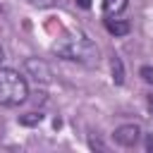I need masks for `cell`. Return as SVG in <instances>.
<instances>
[{
  "label": "cell",
  "mask_w": 153,
  "mask_h": 153,
  "mask_svg": "<svg viewBox=\"0 0 153 153\" xmlns=\"http://www.w3.org/2000/svg\"><path fill=\"white\" fill-rule=\"evenodd\" d=\"M53 53H57L65 60H74V62H81L88 67L98 65V48L81 31H72V33L62 36L57 43H53Z\"/></svg>",
  "instance_id": "cell-1"
},
{
  "label": "cell",
  "mask_w": 153,
  "mask_h": 153,
  "mask_svg": "<svg viewBox=\"0 0 153 153\" xmlns=\"http://www.w3.org/2000/svg\"><path fill=\"white\" fill-rule=\"evenodd\" d=\"M29 98V84L26 79L10 67L0 69V105L5 108H17Z\"/></svg>",
  "instance_id": "cell-2"
},
{
  "label": "cell",
  "mask_w": 153,
  "mask_h": 153,
  "mask_svg": "<svg viewBox=\"0 0 153 153\" xmlns=\"http://www.w3.org/2000/svg\"><path fill=\"white\" fill-rule=\"evenodd\" d=\"M112 136H115V141H117L120 146L131 148V146H136V141L141 139V129H139L136 124H122V127L115 129Z\"/></svg>",
  "instance_id": "cell-3"
},
{
  "label": "cell",
  "mask_w": 153,
  "mask_h": 153,
  "mask_svg": "<svg viewBox=\"0 0 153 153\" xmlns=\"http://www.w3.org/2000/svg\"><path fill=\"white\" fill-rule=\"evenodd\" d=\"M24 67H26V72H31V76H33L36 81H43V84L50 81V69H48V65H45L43 60L29 57V60L24 62Z\"/></svg>",
  "instance_id": "cell-4"
},
{
  "label": "cell",
  "mask_w": 153,
  "mask_h": 153,
  "mask_svg": "<svg viewBox=\"0 0 153 153\" xmlns=\"http://www.w3.org/2000/svg\"><path fill=\"white\" fill-rule=\"evenodd\" d=\"M105 29L115 36H124L129 33V24L127 22H117V19H105Z\"/></svg>",
  "instance_id": "cell-5"
},
{
  "label": "cell",
  "mask_w": 153,
  "mask_h": 153,
  "mask_svg": "<svg viewBox=\"0 0 153 153\" xmlns=\"http://www.w3.org/2000/svg\"><path fill=\"white\" fill-rule=\"evenodd\" d=\"M110 65H112V79H115V84H122V81H124V67H122V60L115 55Z\"/></svg>",
  "instance_id": "cell-6"
},
{
  "label": "cell",
  "mask_w": 153,
  "mask_h": 153,
  "mask_svg": "<svg viewBox=\"0 0 153 153\" xmlns=\"http://www.w3.org/2000/svg\"><path fill=\"white\" fill-rule=\"evenodd\" d=\"M127 7V0H105V12L108 14H117Z\"/></svg>",
  "instance_id": "cell-7"
},
{
  "label": "cell",
  "mask_w": 153,
  "mask_h": 153,
  "mask_svg": "<svg viewBox=\"0 0 153 153\" xmlns=\"http://www.w3.org/2000/svg\"><path fill=\"white\" fill-rule=\"evenodd\" d=\"M41 120H43V115H41V112H38V115H36V112H29V115L19 117V122H22V124H38Z\"/></svg>",
  "instance_id": "cell-8"
},
{
  "label": "cell",
  "mask_w": 153,
  "mask_h": 153,
  "mask_svg": "<svg viewBox=\"0 0 153 153\" xmlns=\"http://www.w3.org/2000/svg\"><path fill=\"white\" fill-rule=\"evenodd\" d=\"M141 76H143L148 84H153V69H151V67H141Z\"/></svg>",
  "instance_id": "cell-9"
},
{
  "label": "cell",
  "mask_w": 153,
  "mask_h": 153,
  "mask_svg": "<svg viewBox=\"0 0 153 153\" xmlns=\"http://www.w3.org/2000/svg\"><path fill=\"white\" fill-rule=\"evenodd\" d=\"M31 5H36V7H53V2L55 0H29Z\"/></svg>",
  "instance_id": "cell-10"
},
{
  "label": "cell",
  "mask_w": 153,
  "mask_h": 153,
  "mask_svg": "<svg viewBox=\"0 0 153 153\" xmlns=\"http://www.w3.org/2000/svg\"><path fill=\"white\" fill-rule=\"evenodd\" d=\"M76 5L84 7V10H88V7H91V0H76Z\"/></svg>",
  "instance_id": "cell-11"
},
{
  "label": "cell",
  "mask_w": 153,
  "mask_h": 153,
  "mask_svg": "<svg viewBox=\"0 0 153 153\" xmlns=\"http://www.w3.org/2000/svg\"><path fill=\"white\" fill-rule=\"evenodd\" d=\"M91 146H93V148H100V151H103V148H105V146H103V143H100V141H96V139H91Z\"/></svg>",
  "instance_id": "cell-12"
},
{
  "label": "cell",
  "mask_w": 153,
  "mask_h": 153,
  "mask_svg": "<svg viewBox=\"0 0 153 153\" xmlns=\"http://www.w3.org/2000/svg\"><path fill=\"white\" fill-rule=\"evenodd\" d=\"M146 148H148V151H153V134L146 139Z\"/></svg>",
  "instance_id": "cell-13"
},
{
  "label": "cell",
  "mask_w": 153,
  "mask_h": 153,
  "mask_svg": "<svg viewBox=\"0 0 153 153\" xmlns=\"http://www.w3.org/2000/svg\"><path fill=\"white\" fill-rule=\"evenodd\" d=\"M146 103H148V110L153 112V96H148V98H146Z\"/></svg>",
  "instance_id": "cell-14"
},
{
  "label": "cell",
  "mask_w": 153,
  "mask_h": 153,
  "mask_svg": "<svg viewBox=\"0 0 153 153\" xmlns=\"http://www.w3.org/2000/svg\"><path fill=\"white\" fill-rule=\"evenodd\" d=\"M2 57H5V50H2V45H0V62H2Z\"/></svg>",
  "instance_id": "cell-15"
}]
</instances>
